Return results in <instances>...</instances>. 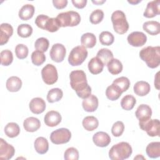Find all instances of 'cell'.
Masks as SVG:
<instances>
[{
	"instance_id": "cell-36",
	"label": "cell",
	"mask_w": 160,
	"mask_h": 160,
	"mask_svg": "<svg viewBox=\"0 0 160 160\" xmlns=\"http://www.w3.org/2000/svg\"><path fill=\"white\" fill-rule=\"evenodd\" d=\"M18 34L23 38H26L32 33V28L28 24H21L18 26L17 29Z\"/></svg>"
},
{
	"instance_id": "cell-29",
	"label": "cell",
	"mask_w": 160,
	"mask_h": 160,
	"mask_svg": "<svg viewBox=\"0 0 160 160\" xmlns=\"http://www.w3.org/2000/svg\"><path fill=\"white\" fill-rule=\"evenodd\" d=\"M83 128L88 131H92L96 129L99 126L98 119L92 116L85 117L82 122Z\"/></svg>"
},
{
	"instance_id": "cell-41",
	"label": "cell",
	"mask_w": 160,
	"mask_h": 160,
	"mask_svg": "<svg viewBox=\"0 0 160 160\" xmlns=\"http://www.w3.org/2000/svg\"><path fill=\"white\" fill-rule=\"evenodd\" d=\"M31 61L33 64L39 66L42 64L46 61V56L42 52L34 51L31 54Z\"/></svg>"
},
{
	"instance_id": "cell-18",
	"label": "cell",
	"mask_w": 160,
	"mask_h": 160,
	"mask_svg": "<svg viewBox=\"0 0 160 160\" xmlns=\"http://www.w3.org/2000/svg\"><path fill=\"white\" fill-rule=\"evenodd\" d=\"M0 44L2 46L6 44L10 37L13 34V28L8 23H2L0 26Z\"/></svg>"
},
{
	"instance_id": "cell-12",
	"label": "cell",
	"mask_w": 160,
	"mask_h": 160,
	"mask_svg": "<svg viewBox=\"0 0 160 160\" xmlns=\"http://www.w3.org/2000/svg\"><path fill=\"white\" fill-rule=\"evenodd\" d=\"M15 153L14 148L8 144L2 138L0 139V159L8 160L11 159Z\"/></svg>"
},
{
	"instance_id": "cell-27",
	"label": "cell",
	"mask_w": 160,
	"mask_h": 160,
	"mask_svg": "<svg viewBox=\"0 0 160 160\" xmlns=\"http://www.w3.org/2000/svg\"><path fill=\"white\" fill-rule=\"evenodd\" d=\"M147 155L150 158H158L160 156V142H150L146 148Z\"/></svg>"
},
{
	"instance_id": "cell-49",
	"label": "cell",
	"mask_w": 160,
	"mask_h": 160,
	"mask_svg": "<svg viewBox=\"0 0 160 160\" xmlns=\"http://www.w3.org/2000/svg\"><path fill=\"white\" fill-rule=\"evenodd\" d=\"M72 3L74 5V7H76L78 9H82L84 8L86 4H87V0H72Z\"/></svg>"
},
{
	"instance_id": "cell-11",
	"label": "cell",
	"mask_w": 160,
	"mask_h": 160,
	"mask_svg": "<svg viewBox=\"0 0 160 160\" xmlns=\"http://www.w3.org/2000/svg\"><path fill=\"white\" fill-rule=\"evenodd\" d=\"M127 40L131 46L140 47L144 45L146 42L147 36L142 32L134 31L128 35Z\"/></svg>"
},
{
	"instance_id": "cell-6",
	"label": "cell",
	"mask_w": 160,
	"mask_h": 160,
	"mask_svg": "<svg viewBox=\"0 0 160 160\" xmlns=\"http://www.w3.org/2000/svg\"><path fill=\"white\" fill-rule=\"evenodd\" d=\"M88 51L82 46L74 47L70 52L68 62L72 66L81 65L88 57Z\"/></svg>"
},
{
	"instance_id": "cell-10",
	"label": "cell",
	"mask_w": 160,
	"mask_h": 160,
	"mask_svg": "<svg viewBox=\"0 0 160 160\" xmlns=\"http://www.w3.org/2000/svg\"><path fill=\"white\" fill-rule=\"evenodd\" d=\"M66 50L64 45L60 43H56L52 45L49 55L51 59L56 62H61L63 61L66 56Z\"/></svg>"
},
{
	"instance_id": "cell-14",
	"label": "cell",
	"mask_w": 160,
	"mask_h": 160,
	"mask_svg": "<svg viewBox=\"0 0 160 160\" xmlns=\"http://www.w3.org/2000/svg\"><path fill=\"white\" fill-rule=\"evenodd\" d=\"M61 115L59 112L56 111H48L44 118L45 124L49 127L58 126L61 122Z\"/></svg>"
},
{
	"instance_id": "cell-22",
	"label": "cell",
	"mask_w": 160,
	"mask_h": 160,
	"mask_svg": "<svg viewBox=\"0 0 160 160\" xmlns=\"http://www.w3.org/2000/svg\"><path fill=\"white\" fill-rule=\"evenodd\" d=\"M133 89L136 95L139 96H144L150 92L151 87L148 82L140 81L135 83Z\"/></svg>"
},
{
	"instance_id": "cell-19",
	"label": "cell",
	"mask_w": 160,
	"mask_h": 160,
	"mask_svg": "<svg viewBox=\"0 0 160 160\" xmlns=\"http://www.w3.org/2000/svg\"><path fill=\"white\" fill-rule=\"evenodd\" d=\"M98 99L95 95L93 94H91L88 98L84 99L82 102V106L84 110L89 112L95 111L98 109Z\"/></svg>"
},
{
	"instance_id": "cell-9",
	"label": "cell",
	"mask_w": 160,
	"mask_h": 160,
	"mask_svg": "<svg viewBox=\"0 0 160 160\" xmlns=\"http://www.w3.org/2000/svg\"><path fill=\"white\" fill-rule=\"evenodd\" d=\"M140 128L146 131L148 135L151 137L159 136L160 122L158 119H149L143 122H139Z\"/></svg>"
},
{
	"instance_id": "cell-15",
	"label": "cell",
	"mask_w": 160,
	"mask_h": 160,
	"mask_svg": "<svg viewBox=\"0 0 160 160\" xmlns=\"http://www.w3.org/2000/svg\"><path fill=\"white\" fill-rule=\"evenodd\" d=\"M160 14V1H152L148 3L143 16L147 18H152Z\"/></svg>"
},
{
	"instance_id": "cell-52",
	"label": "cell",
	"mask_w": 160,
	"mask_h": 160,
	"mask_svg": "<svg viewBox=\"0 0 160 160\" xmlns=\"http://www.w3.org/2000/svg\"><path fill=\"white\" fill-rule=\"evenodd\" d=\"M141 1H134V0H132V1H128V2L131 4H133V5H135V4H137L138 3L140 2Z\"/></svg>"
},
{
	"instance_id": "cell-42",
	"label": "cell",
	"mask_w": 160,
	"mask_h": 160,
	"mask_svg": "<svg viewBox=\"0 0 160 160\" xmlns=\"http://www.w3.org/2000/svg\"><path fill=\"white\" fill-rule=\"evenodd\" d=\"M49 41L47 38L41 37L35 41L34 43V47L36 50L39 51L41 52H46L48 48H49Z\"/></svg>"
},
{
	"instance_id": "cell-3",
	"label": "cell",
	"mask_w": 160,
	"mask_h": 160,
	"mask_svg": "<svg viewBox=\"0 0 160 160\" xmlns=\"http://www.w3.org/2000/svg\"><path fill=\"white\" fill-rule=\"evenodd\" d=\"M132 152V147L128 142H120L111 147L109 157L112 160H123L128 158Z\"/></svg>"
},
{
	"instance_id": "cell-4",
	"label": "cell",
	"mask_w": 160,
	"mask_h": 160,
	"mask_svg": "<svg viewBox=\"0 0 160 160\" xmlns=\"http://www.w3.org/2000/svg\"><path fill=\"white\" fill-rule=\"evenodd\" d=\"M111 19L112 23L114 30L119 34H125L129 29V24L127 21L126 14L120 10L112 12Z\"/></svg>"
},
{
	"instance_id": "cell-50",
	"label": "cell",
	"mask_w": 160,
	"mask_h": 160,
	"mask_svg": "<svg viewBox=\"0 0 160 160\" xmlns=\"http://www.w3.org/2000/svg\"><path fill=\"white\" fill-rule=\"evenodd\" d=\"M159 72H158L156 74L155 78H154V86L157 89H159Z\"/></svg>"
},
{
	"instance_id": "cell-13",
	"label": "cell",
	"mask_w": 160,
	"mask_h": 160,
	"mask_svg": "<svg viewBox=\"0 0 160 160\" xmlns=\"http://www.w3.org/2000/svg\"><path fill=\"white\" fill-rule=\"evenodd\" d=\"M135 115L139 119V122H143L151 119L152 109L148 105L142 104L138 107L135 112Z\"/></svg>"
},
{
	"instance_id": "cell-30",
	"label": "cell",
	"mask_w": 160,
	"mask_h": 160,
	"mask_svg": "<svg viewBox=\"0 0 160 160\" xmlns=\"http://www.w3.org/2000/svg\"><path fill=\"white\" fill-rule=\"evenodd\" d=\"M81 42L84 48H92L96 44V38L94 34L86 32L82 35Z\"/></svg>"
},
{
	"instance_id": "cell-2",
	"label": "cell",
	"mask_w": 160,
	"mask_h": 160,
	"mask_svg": "<svg viewBox=\"0 0 160 160\" xmlns=\"http://www.w3.org/2000/svg\"><path fill=\"white\" fill-rule=\"evenodd\" d=\"M139 57L149 68H156L160 64V47L147 46L144 48L139 52Z\"/></svg>"
},
{
	"instance_id": "cell-45",
	"label": "cell",
	"mask_w": 160,
	"mask_h": 160,
	"mask_svg": "<svg viewBox=\"0 0 160 160\" xmlns=\"http://www.w3.org/2000/svg\"><path fill=\"white\" fill-rule=\"evenodd\" d=\"M124 130V124L122 121H118L114 123L111 128V132L115 137L121 136Z\"/></svg>"
},
{
	"instance_id": "cell-51",
	"label": "cell",
	"mask_w": 160,
	"mask_h": 160,
	"mask_svg": "<svg viewBox=\"0 0 160 160\" xmlns=\"http://www.w3.org/2000/svg\"><path fill=\"white\" fill-rule=\"evenodd\" d=\"M106 2V0H103V1H92V2L95 4H97V5H101V4H102L103 3H104Z\"/></svg>"
},
{
	"instance_id": "cell-53",
	"label": "cell",
	"mask_w": 160,
	"mask_h": 160,
	"mask_svg": "<svg viewBox=\"0 0 160 160\" xmlns=\"http://www.w3.org/2000/svg\"><path fill=\"white\" fill-rule=\"evenodd\" d=\"M145 159V158L141 155V154H138L136 157H134V159Z\"/></svg>"
},
{
	"instance_id": "cell-39",
	"label": "cell",
	"mask_w": 160,
	"mask_h": 160,
	"mask_svg": "<svg viewBox=\"0 0 160 160\" xmlns=\"http://www.w3.org/2000/svg\"><path fill=\"white\" fill-rule=\"evenodd\" d=\"M112 83L116 85L122 91V92L126 91L130 86V81L126 77L122 76L118 78L113 81Z\"/></svg>"
},
{
	"instance_id": "cell-7",
	"label": "cell",
	"mask_w": 160,
	"mask_h": 160,
	"mask_svg": "<svg viewBox=\"0 0 160 160\" xmlns=\"http://www.w3.org/2000/svg\"><path fill=\"white\" fill-rule=\"evenodd\" d=\"M71 138V132L67 128H59L51 133L50 140L55 144H62L67 143Z\"/></svg>"
},
{
	"instance_id": "cell-35",
	"label": "cell",
	"mask_w": 160,
	"mask_h": 160,
	"mask_svg": "<svg viewBox=\"0 0 160 160\" xmlns=\"http://www.w3.org/2000/svg\"><path fill=\"white\" fill-rule=\"evenodd\" d=\"M96 57H98L105 66L107 65L108 62L113 58V54L109 49L102 48L97 52Z\"/></svg>"
},
{
	"instance_id": "cell-43",
	"label": "cell",
	"mask_w": 160,
	"mask_h": 160,
	"mask_svg": "<svg viewBox=\"0 0 160 160\" xmlns=\"http://www.w3.org/2000/svg\"><path fill=\"white\" fill-rule=\"evenodd\" d=\"M104 18V12L99 9L93 11L90 16L89 21L93 24H98L102 21Z\"/></svg>"
},
{
	"instance_id": "cell-44",
	"label": "cell",
	"mask_w": 160,
	"mask_h": 160,
	"mask_svg": "<svg viewBox=\"0 0 160 160\" xmlns=\"http://www.w3.org/2000/svg\"><path fill=\"white\" fill-rule=\"evenodd\" d=\"M29 50L28 47L23 44H19L15 48L16 56L18 59H23L27 58Z\"/></svg>"
},
{
	"instance_id": "cell-38",
	"label": "cell",
	"mask_w": 160,
	"mask_h": 160,
	"mask_svg": "<svg viewBox=\"0 0 160 160\" xmlns=\"http://www.w3.org/2000/svg\"><path fill=\"white\" fill-rule=\"evenodd\" d=\"M1 64L2 66H9L13 61V55L10 50L5 49L0 52Z\"/></svg>"
},
{
	"instance_id": "cell-5",
	"label": "cell",
	"mask_w": 160,
	"mask_h": 160,
	"mask_svg": "<svg viewBox=\"0 0 160 160\" xmlns=\"http://www.w3.org/2000/svg\"><path fill=\"white\" fill-rule=\"evenodd\" d=\"M56 19L61 27H73L78 26L81 22V16L76 11H69L58 14Z\"/></svg>"
},
{
	"instance_id": "cell-47",
	"label": "cell",
	"mask_w": 160,
	"mask_h": 160,
	"mask_svg": "<svg viewBox=\"0 0 160 160\" xmlns=\"http://www.w3.org/2000/svg\"><path fill=\"white\" fill-rule=\"evenodd\" d=\"M49 18V16L44 15V14L38 15L35 19V24L38 28H41L42 29H44V26H45L46 22L48 20Z\"/></svg>"
},
{
	"instance_id": "cell-21",
	"label": "cell",
	"mask_w": 160,
	"mask_h": 160,
	"mask_svg": "<svg viewBox=\"0 0 160 160\" xmlns=\"http://www.w3.org/2000/svg\"><path fill=\"white\" fill-rule=\"evenodd\" d=\"M88 69L89 72L92 74H98L101 73L104 68V64L98 58H92L88 62Z\"/></svg>"
},
{
	"instance_id": "cell-8",
	"label": "cell",
	"mask_w": 160,
	"mask_h": 160,
	"mask_svg": "<svg viewBox=\"0 0 160 160\" xmlns=\"http://www.w3.org/2000/svg\"><path fill=\"white\" fill-rule=\"evenodd\" d=\"M41 76L43 81L48 85H52L56 82L58 74L56 68L51 64H46L41 70Z\"/></svg>"
},
{
	"instance_id": "cell-32",
	"label": "cell",
	"mask_w": 160,
	"mask_h": 160,
	"mask_svg": "<svg viewBox=\"0 0 160 160\" xmlns=\"http://www.w3.org/2000/svg\"><path fill=\"white\" fill-rule=\"evenodd\" d=\"M4 132L8 137L13 138L20 133V128L16 122H9L4 127Z\"/></svg>"
},
{
	"instance_id": "cell-17",
	"label": "cell",
	"mask_w": 160,
	"mask_h": 160,
	"mask_svg": "<svg viewBox=\"0 0 160 160\" xmlns=\"http://www.w3.org/2000/svg\"><path fill=\"white\" fill-rule=\"evenodd\" d=\"M30 111L36 114L43 112L46 109V102L41 98H34L29 102Z\"/></svg>"
},
{
	"instance_id": "cell-26",
	"label": "cell",
	"mask_w": 160,
	"mask_h": 160,
	"mask_svg": "<svg viewBox=\"0 0 160 160\" xmlns=\"http://www.w3.org/2000/svg\"><path fill=\"white\" fill-rule=\"evenodd\" d=\"M6 86L9 91L17 92L22 87V81L17 76H11L6 81Z\"/></svg>"
},
{
	"instance_id": "cell-46",
	"label": "cell",
	"mask_w": 160,
	"mask_h": 160,
	"mask_svg": "<svg viewBox=\"0 0 160 160\" xmlns=\"http://www.w3.org/2000/svg\"><path fill=\"white\" fill-rule=\"evenodd\" d=\"M79 152L75 148H68L64 152V158L66 160H78L79 159Z\"/></svg>"
},
{
	"instance_id": "cell-16",
	"label": "cell",
	"mask_w": 160,
	"mask_h": 160,
	"mask_svg": "<svg viewBox=\"0 0 160 160\" xmlns=\"http://www.w3.org/2000/svg\"><path fill=\"white\" fill-rule=\"evenodd\" d=\"M92 141L96 146L104 148L108 146L111 142V138L108 133L103 131H99L93 135Z\"/></svg>"
},
{
	"instance_id": "cell-25",
	"label": "cell",
	"mask_w": 160,
	"mask_h": 160,
	"mask_svg": "<svg viewBox=\"0 0 160 160\" xmlns=\"http://www.w3.org/2000/svg\"><path fill=\"white\" fill-rule=\"evenodd\" d=\"M142 28L147 33L155 36L160 32V23L156 21H146L143 24Z\"/></svg>"
},
{
	"instance_id": "cell-23",
	"label": "cell",
	"mask_w": 160,
	"mask_h": 160,
	"mask_svg": "<svg viewBox=\"0 0 160 160\" xmlns=\"http://www.w3.org/2000/svg\"><path fill=\"white\" fill-rule=\"evenodd\" d=\"M34 146L36 151L40 154L46 153L49 149L48 141L44 137L37 138L34 141Z\"/></svg>"
},
{
	"instance_id": "cell-34",
	"label": "cell",
	"mask_w": 160,
	"mask_h": 160,
	"mask_svg": "<svg viewBox=\"0 0 160 160\" xmlns=\"http://www.w3.org/2000/svg\"><path fill=\"white\" fill-rule=\"evenodd\" d=\"M136 103V98L131 94H127L122 98L121 101L122 108L126 111H130L133 109Z\"/></svg>"
},
{
	"instance_id": "cell-31",
	"label": "cell",
	"mask_w": 160,
	"mask_h": 160,
	"mask_svg": "<svg viewBox=\"0 0 160 160\" xmlns=\"http://www.w3.org/2000/svg\"><path fill=\"white\" fill-rule=\"evenodd\" d=\"M106 66L109 72L113 75H117L121 72L123 68L122 62L119 59L115 58L110 60Z\"/></svg>"
},
{
	"instance_id": "cell-1",
	"label": "cell",
	"mask_w": 160,
	"mask_h": 160,
	"mask_svg": "<svg viewBox=\"0 0 160 160\" xmlns=\"http://www.w3.org/2000/svg\"><path fill=\"white\" fill-rule=\"evenodd\" d=\"M70 85L78 97L86 99L91 94V88L88 85L86 75L82 70H75L69 75Z\"/></svg>"
},
{
	"instance_id": "cell-40",
	"label": "cell",
	"mask_w": 160,
	"mask_h": 160,
	"mask_svg": "<svg viewBox=\"0 0 160 160\" xmlns=\"http://www.w3.org/2000/svg\"><path fill=\"white\" fill-rule=\"evenodd\" d=\"M60 27V24L56 18H49L46 22L44 30L51 32H54L57 31Z\"/></svg>"
},
{
	"instance_id": "cell-37",
	"label": "cell",
	"mask_w": 160,
	"mask_h": 160,
	"mask_svg": "<svg viewBox=\"0 0 160 160\" xmlns=\"http://www.w3.org/2000/svg\"><path fill=\"white\" fill-rule=\"evenodd\" d=\"M99 39L101 44L104 46H110L114 42V41L113 34L111 32L106 31L101 32Z\"/></svg>"
},
{
	"instance_id": "cell-28",
	"label": "cell",
	"mask_w": 160,
	"mask_h": 160,
	"mask_svg": "<svg viewBox=\"0 0 160 160\" xmlns=\"http://www.w3.org/2000/svg\"><path fill=\"white\" fill-rule=\"evenodd\" d=\"M121 89L113 83L109 86L106 90V96L111 101H116L119 98L122 94Z\"/></svg>"
},
{
	"instance_id": "cell-48",
	"label": "cell",
	"mask_w": 160,
	"mask_h": 160,
	"mask_svg": "<svg viewBox=\"0 0 160 160\" xmlns=\"http://www.w3.org/2000/svg\"><path fill=\"white\" fill-rule=\"evenodd\" d=\"M67 0H53L52 3L54 6L58 9H61L66 7L68 4Z\"/></svg>"
},
{
	"instance_id": "cell-24",
	"label": "cell",
	"mask_w": 160,
	"mask_h": 160,
	"mask_svg": "<svg viewBox=\"0 0 160 160\" xmlns=\"http://www.w3.org/2000/svg\"><path fill=\"white\" fill-rule=\"evenodd\" d=\"M35 9L32 4H27L22 6L19 11V17L21 20L28 21L32 18L34 14Z\"/></svg>"
},
{
	"instance_id": "cell-20",
	"label": "cell",
	"mask_w": 160,
	"mask_h": 160,
	"mask_svg": "<svg viewBox=\"0 0 160 160\" xmlns=\"http://www.w3.org/2000/svg\"><path fill=\"white\" fill-rule=\"evenodd\" d=\"M40 121L34 117H29L23 122V127L28 132H33L40 128Z\"/></svg>"
},
{
	"instance_id": "cell-33",
	"label": "cell",
	"mask_w": 160,
	"mask_h": 160,
	"mask_svg": "<svg viewBox=\"0 0 160 160\" xmlns=\"http://www.w3.org/2000/svg\"><path fill=\"white\" fill-rule=\"evenodd\" d=\"M63 96L62 91L59 88H52L50 89L47 94V100L50 103L58 102L61 99Z\"/></svg>"
}]
</instances>
